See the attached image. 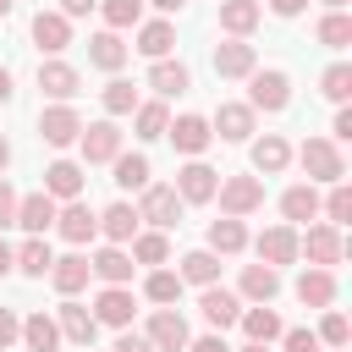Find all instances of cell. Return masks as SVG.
Listing matches in <instances>:
<instances>
[{
    "instance_id": "21",
    "label": "cell",
    "mask_w": 352,
    "mask_h": 352,
    "mask_svg": "<svg viewBox=\"0 0 352 352\" xmlns=\"http://www.w3.org/2000/svg\"><path fill=\"white\" fill-rule=\"evenodd\" d=\"M88 270H94V275H99L104 286H126L138 264H132V253H126L121 242H104V248H99V253L88 258Z\"/></svg>"
},
{
    "instance_id": "47",
    "label": "cell",
    "mask_w": 352,
    "mask_h": 352,
    "mask_svg": "<svg viewBox=\"0 0 352 352\" xmlns=\"http://www.w3.org/2000/svg\"><path fill=\"white\" fill-rule=\"evenodd\" d=\"M319 94H324L330 104H346V94H352V66H346V60L324 66V77H319Z\"/></svg>"
},
{
    "instance_id": "13",
    "label": "cell",
    "mask_w": 352,
    "mask_h": 352,
    "mask_svg": "<svg viewBox=\"0 0 352 352\" xmlns=\"http://www.w3.org/2000/svg\"><path fill=\"white\" fill-rule=\"evenodd\" d=\"M38 88H44L55 104H72V99H77V88H82V72L50 55V60H38Z\"/></svg>"
},
{
    "instance_id": "64",
    "label": "cell",
    "mask_w": 352,
    "mask_h": 352,
    "mask_svg": "<svg viewBox=\"0 0 352 352\" xmlns=\"http://www.w3.org/2000/svg\"><path fill=\"white\" fill-rule=\"evenodd\" d=\"M88 352H94V346H88Z\"/></svg>"
},
{
    "instance_id": "35",
    "label": "cell",
    "mask_w": 352,
    "mask_h": 352,
    "mask_svg": "<svg viewBox=\"0 0 352 352\" xmlns=\"http://www.w3.org/2000/svg\"><path fill=\"white\" fill-rule=\"evenodd\" d=\"M236 324H242V336H248V341H280V330H286V324H280V314H275L270 302L242 308V314H236Z\"/></svg>"
},
{
    "instance_id": "27",
    "label": "cell",
    "mask_w": 352,
    "mask_h": 352,
    "mask_svg": "<svg viewBox=\"0 0 352 352\" xmlns=\"http://www.w3.org/2000/svg\"><path fill=\"white\" fill-rule=\"evenodd\" d=\"M148 88H154L160 99H176V94H187V88H192V72H187L182 60H170V55H160V60L148 66Z\"/></svg>"
},
{
    "instance_id": "42",
    "label": "cell",
    "mask_w": 352,
    "mask_h": 352,
    "mask_svg": "<svg viewBox=\"0 0 352 352\" xmlns=\"http://www.w3.org/2000/svg\"><path fill=\"white\" fill-rule=\"evenodd\" d=\"M314 33H319L324 50H346V44H352V16H346V11H324Z\"/></svg>"
},
{
    "instance_id": "53",
    "label": "cell",
    "mask_w": 352,
    "mask_h": 352,
    "mask_svg": "<svg viewBox=\"0 0 352 352\" xmlns=\"http://www.w3.org/2000/svg\"><path fill=\"white\" fill-rule=\"evenodd\" d=\"M182 352H231V346H226V341H220V330H214V336H198V341H187Z\"/></svg>"
},
{
    "instance_id": "62",
    "label": "cell",
    "mask_w": 352,
    "mask_h": 352,
    "mask_svg": "<svg viewBox=\"0 0 352 352\" xmlns=\"http://www.w3.org/2000/svg\"><path fill=\"white\" fill-rule=\"evenodd\" d=\"M11 6H16V0H0V22H6V16H11Z\"/></svg>"
},
{
    "instance_id": "37",
    "label": "cell",
    "mask_w": 352,
    "mask_h": 352,
    "mask_svg": "<svg viewBox=\"0 0 352 352\" xmlns=\"http://www.w3.org/2000/svg\"><path fill=\"white\" fill-rule=\"evenodd\" d=\"M143 297H148L154 308H176V302H182V275L165 270V264H154V270L143 275Z\"/></svg>"
},
{
    "instance_id": "31",
    "label": "cell",
    "mask_w": 352,
    "mask_h": 352,
    "mask_svg": "<svg viewBox=\"0 0 352 352\" xmlns=\"http://www.w3.org/2000/svg\"><path fill=\"white\" fill-rule=\"evenodd\" d=\"M258 16H264L258 0H220V33L226 38H248L258 28Z\"/></svg>"
},
{
    "instance_id": "18",
    "label": "cell",
    "mask_w": 352,
    "mask_h": 352,
    "mask_svg": "<svg viewBox=\"0 0 352 352\" xmlns=\"http://www.w3.org/2000/svg\"><path fill=\"white\" fill-rule=\"evenodd\" d=\"M198 314H204L214 330H231V324H236V314H242V297H236V292H226V286L214 280V286H204V292H198Z\"/></svg>"
},
{
    "instance_id": "63",
    "label": "cell",
    "mask_w": 352,
    "mask_h": 352,
    "mask_svg": "<svg viewBox=\"0 0 352 352\" xmlns=\"http://www.w3.org/2000/svg\"><path fill=\"white\" fill-rule=\"evenodd\" d=\"M319 352H324V346H319ZM330 352H346V346H330Z\"/></svg>"
},
{
    "instance_id": "5",
    "label": "cell",
    "mask_w": 352,
    "mask_h": 352,
    "mask_svg": "<svg viewBox=\"0 0 352 352\" xmlns=\"http://www.w3.org/2000/svg\"><path fill=\"white\" fill-rule=\"evenodd\" d=\"M341 253H346V242H341V226H330V220H319V226H308V236H297V258H308L319 270H336Z\"/></svg>"
},
{
    "instance_id": "4",
    "label": "cell",
    "mask_w": 352,
    "mask_h": 352,
    "mask_svg": "<svg viewBox=\"0 0 352 352\" xmlns=\"http://www.w3.org/2000/svg\"><path fill=\"white\" fill-rule=\"evenodd\" d=\"M214 198H220V214L248 220L253 209H264V182H258V176H220Z\"/></svg>"
},
{
    "instance_id": "3",
    "label": "cell",
    "mask_w": 352,
    "mask_h": 352,
    "mask_svg": "<svg viewBox=\"0 0 352 352\" xmlns=\"http://www.w3.org/2000/svg\"><path fill=\"white\" fill-rule=\"evenodd\" d=\"M182 198H176V187H165V182H148L143 187V198H138V220H148L154 231H176L182 226Z\"/></svg>"
},
{
    "instance_id": "55",
    "label": "cell",
    "mask_w": 352,
    "mask_h": 352,
    "mask_svg": "<svg viewBox=\"0 0 352 352\" xmlns=\"http://www.w3.org/2000/svg\"><path fill=\"white\" fill-rule=\"evenodd\" d=\"M270 11H275V16H302L308 0H270Z\"/></svg>"
},
{
    "instance_id": "43",
    "label": "cell",
    "mask_w": 352,
    "mask_h": 352,
    "mask_svg": "<svg viewBox=\"0 0 352 352\" xmlns=\"http://www.w3.org/2000/svg\"><path fill=\"white\" fill-rule=\"evenodd\" d=\"M99 99H104V110H110V116H132L143 94H138V88L126 82V77H110V82L99 88Z\"/></svg>"
},
{
    "instance_id": "46",
    "label": "cell",
    "mask_w": 352,
    "mask_h": 352,
    "mask_svg": "<svg viewBox=\"0 0 352 352\" xmlns=\"http://www.w3.org/2000/svg\"><path fill=\"white\" fill-rule=\"evenodd\" d=\"M319 314H324V319H319V330H314V336H319V346H346V341H352L346 314H341L336 302H330V308H319Z\"/></svg>"
},
{
    "instance_id": "60",
    "label": "cell",
    "mask_w": 352,
    "mask_h": 352,
    "mask_svg": "<svg viewBox=\"0 0 352 352\" xmlns=\"http://www.w3.org/2000/svg\"><path fill=\"white\" fill-rule=\"evenodd\" d=\"M6 165H11V143L0 138V170H6Z\"/></svg>"
},
{
    "instance_id": "50",
    "label": "cell",
    "mask_w": 352,
    "mask_h": 352,
    "mask_svg": "<svg viewBox=\"0 0 352 352\" xmlns=\"http://www.w3.org/2000/svg\"><path fill=\"white\" fill-rule=\"evenodd\" d=\"M16 330H22V314L16 308H0V352L16 346Z\"/></svg>"
},
{
    "instance_id": "44",
    "label": "cell",
    "mask_w": 352,
    "mask_h": 352,
    "mask_svg": "<svg viewBox=\"0 0 352 352\" xmlns=\"http://www.w3.org/2000/svg\"><path fill=\"white\" fill-rule=\"evenodd\" d=\"M99 16H104V28H110V33L138 28V22H143V0H99Z\"/></svg>"
},
{
    "instance_id": "25",
    "label": "cell",
    "mask_w": 352,
    "mask_h": 352,
    "mask_svg": "<svg viewBox=\"0 0 352 352\" xmlns=\"http://www.w3.org/2000/svg\"><path fill=\"white\" fill-rule=\"evenodd\" d=\"M275 292H280V270H275V264H242L236 297H248V302H275Z\"/></svg>"
},
{
    "instance_id": "34",
    "label": "cell",
    "mask_w": 352,
    "mask_h": 352,
    "mask_svg": "<svg viewBox=\"0 0 352 352\" xmlns=\"http://www.w3.org/2000/svg\"><path fill=\"white\" fill-rule=\"evenodd\" d=\"M248 248V226L236 220V214H220V220H209V253H220V258H236Z\"/></svg>"
},
{
    "instance_id": "10",
    "label": "cell",
    "mask_w": 352,
    "mask_h": 352,
    "mask_svg": "<svg viewBox=\"0 0 352 352\" xmlns=\"http://www.w3.org/2000/svg\"><path fill=\"white\" fill-rule=\"evenodd\" d=\"M77 132H82V116H77L72 104H50V110H38V138H44L50 148H72Z\"/></svg>"
},
{
    "instance_id": "12",
    "label": "cell",
    "mask_w": 352,
    "mask_h": 352,
    "mask_svg": "<svg viewBox=\"0 0 352 352\" xmlns=\"http://www.w3.org/2000/svg\"><path fill=\"white\" fill-rule=\"evenodd\" d=\"M148 341H154V352H182L187 341H192V330H187V319L176 314V308H154L148 314V330H143Z\"/></svg>"
},
{
    "instance_id": "23",
    "label": "cell",
    "mask_w": 352,
    "mask_h": 352,
    "mask_svg": "<svg viewBox=\"0 0 352 352\" xmlns=\"http://www.w3.org/2000/svg\"><path fill=\"white\" fill-rule=\"evenodd\" d=\"M33 44H38L44 55H60V50L72 44V16H60V11H33Z\"/></svg>"
},
{
    "instance_id": "14",
    "label": "cell",
    "mask_w": 352,
    "mask_h": 352,
    "mask_svg": "<svg viewBox=\"0 0 352 352\" xmlns=\"http://www.w3.org/2000/svg\"><path fill=\"white\" fill-rule=\"evenodd\" d=\"M214 187H220V170H209L204 160H187V165L176 170V198H182V204H209Z\"/></svg>"
},
{
    "instance_id": "39",
    "label": "cell",
    "mask_w": 352,
    "mask_h": 352,
    "mask_svg": "<svg viewBox=\"0 0 352 352\" xmlns=\"http://www.w3.org/2000/svg\"><path fill=\"white\" fill-rule=\"evenodd\" d=\"M165 126H170L165 99H138V110H132V132H138L143 143H154V138H165Z\"/></svg>"
},
{
    "instance_id": "57",
    "label": "cell",
    "mask_w": 352,
    "mask_h": 352,
    "mask_svg": "<svg viewBox=\"0 0 352 352\" xmlns=\"http://www.w3.org/2000/svg\"><path fill=\"white\" fill-rule=\"evenodd\" d=\"M6 275H11V242L0 236V280H6Z\"/></svg>"
},
{
    "instance_id": "49",
    "label": "cell",
    "mask_w": 352,
    "mask_h": 352,
    "mask_svg": "<svg viewBox=\"0 0 352 352\" xmlns=\"http://www.w3.org/2000/svg\"><path fill=\"white\" fill-rule=\"evenodd\" d=\"M16 198H22V192L0 176V231H6V226H16Z\"/></svg>"
},
{
    "instance_id": "8",
    "label": "cell",
    "mask_w": 352,
    "mask_h": 352,
    "mask_svg": "<svg viewBox=\"0 0 352 352\" xmlns=\"http://www.w3.org/2000/svg\"><path fill=\"white\" fill-rule=\"evenodd\" d=\"M253 121H258V110H253V104L226 99V104L209 116V132H214V138H226V143H248V138H253Z\"/></svg>"
},
{
    "instance_id": "22",
    "label": "cell",
    "mask_w": 352,
    "mask_h": 352,
    "mask_svg": "<svg viewBox=\"0 0 352 352\" xmlns=\"http://www.w3.org/2000/svg\"><path fill=\"white\" fill-rule=\"evenodd\" d=\"M297 302L302 308H330L336 302V270H319V264H308L302 275H297Z\"/></svg>"
},
{
    "instance_id": "20",
    "label": "cell",
    "mask_w": 352,
    "mask_h": 352,
    "mask_svg": "<svg viewBox=\"0 0 352 352\" xmlns=\"http://www.w3.org/2000/svg\"><path fill=\"white\" fill-rule=\"evenodd\" d=\"M82 182H88V170H82L77 160H55V165H44V192H50L55 204L82 198Z\"/></svg>"
},
{
    "instance_id": "56",
    "label": "cell",
    "mask_w": 352,
    "mask_h": 352,
    "mask_svg": "<svg viewBox=\"0 0 352 352\" xmlns=\"http://www.w3.org/2000/svg\"><path fill=\"white\" fill-rule=\"evenodd\" d=\"M11 94H16V88H11V72L0 66V104H11Z\"/></svg>"
},
{
    "instance_id": "36",
    "label": "cell",
    "mask_w": 352,
    "mask_h": 352,
    "mask_svg": "<svg viewBox=\"0 0 352 352\" xmlns=\"http://www.w3.org/2000/svg\"><path fill=\"white\" fill-rule=\"evenodd\" d=\"M182 286H214L220 280V253H209V248H192V253H182Z\"/></svg>"
},
{
    "instance_id": "28",
    "label": "cell",
    "mask_w": 352,
    "mask_h": 352,
    "mask_svg": "<svg viewBox=\"0 0 352 352\" xmlns=\"http://www.w3.org/2000/svg\"><path fill=\"white\" fill-rule=\"evenodd\" d=\"M280 214H286V226H308V220H319V187H314V182L286 187V192H280Z\"/></svg>"
},
{
    "instance_id": "33",
    "label": "cell",
    "mask_w": 352,
    "mask_h": 352,
    "mask_svg": "<svg viewBox=\"0 0 352 352\" xmlns=\"http://www.w3.org/2000/svg\"><path fill=\"white\" fill-rule=\"evenodd\" d=\"M286 165H292V143H286L280 132H264V138L253 143V170H258V176H280Z\"/></svg>"
},
{
    "instance_id": "32",
    "label": "cell",
    "mask_w": 352,
    "mask_h": 352,
    "mask_svg": "<svg viewBox=\"0 0 352 352\" xmlns=\"http://www.w3.org/2000/svg\"><path fill=\"white\" fill-rule=\"evenodd\" d=\"M126 55H132V50H126V44H121V33H110V28L88 38V66H99V72H110V77L126 66Z\"/></svg>"
},
{
    "instance_id": "15",
    "label": "cell",
    "mask_w": 352,
    "mask_h": 352,
    "mask_svg": "<svg viewBox=\"0 0 352 352\" xmlns=\"http://www.w3.org/2000/svg\"><path fill=\"white\" fill-rule=\"evenodd\" d=\"M253 253H258V264H297V226H270V231H258V242H253Z\"/></svg>"
},
{
    "instance_id": "48",
    "label": "cell",
    "mask_w": 352,
    "mask_h": 352,
    "mask_svg": "<svg viewBox=\"0 0 352 352\" xmlns=\"http://www.w3.org/2000/svg\"><path fill=\"white\" fill-rule=\"evenodd\" d=\"M280 346L286 352H319V336L308 324H297V330H280Z\"/></svg>"
},
{
    "instance_id": "45",
    "label": "cell",
    "mask_w": 352,
    "mask_h": 352,
    "mask_svg": "<svg viewBox=\"0 0 352 352\" xmlns=\"http://www.w3.org/2000/svg\"><path fill=\"white\" fill-rule=\"evenodd\" d=\"M319 214H324L330 226H346V220H352V187H346V182H330V192L319 198Z\"/></svg>"
},
{
    "instance_id": "61",
    "label": "cell",
    "mask_w": 352,
    "mask_h": 352,
    "mask_svg": "<svg viewBox=\"0 0 352 352\" xmlns=\"http://www.w3.org/2000/svg\"><path fill=\"white\" fill-rule=\"evenodd\" d=\"M319 6H324V11H341V6H346V0H319Z\"/></svg>"
},
{
    "instance_id": "40",
    "label": "cell",
    "mask_w": 352,
    "mask_h": 352,
    "mask_svg": "<svg viewBox=\"0 0 352 352\" xmlns=\"http://www.w3.org/2000/svg\"><path fill=\"white\" fill-rule=\"evenodd\" d=\"M110 170H116L110 182H116L121 192H143V187H148V154H126V148H121V154L110 160Z\"/></svg>"
},
{
    "instance_id": "59",
    "label": "cell",
    "mask_w": 352,
    "mask_h": 352,
    "mask_svg": "<svg viewBox=\"0 0 352 352\" xmlns=\"http://www.w3.org/2000/svg\"><path fill=\"white\" fill-rule=\"evenodd\" d=\"M236 352H270V341H248V346H236Z\"/></svg>"
},
{
    "instance_id": "17",
    "label": "cell",
    "mask_w": 352,
    "mask_h": 352,
    "mask_svg": "<svg viewBox=\"0 0 352 352\" xmlns=\"http://www.w3.org/2000/svg\"><path fill=\"white\" fill-rule=\"evenodd\" d=\"M55 209H60V204H55L44 187H38V192H22V198H16V226H22L28 236H44V231L55 226Z\"/></svg>"
},
{
    "instance_id": "7",
    "label": "cell",
    "mask_w": 352,
    "mask_h": 352,
    "mask_svg": "<svg viewBox=\"0 0 352 352\" xmlns=\"http://www.w3.org/2000/svg\"><path fill=\"white\" fill-rule=\"evenodd\" d=\"M55 324H60V341H72V346H94V336H99V319H94V308L88 302H77V297H66L60 308H55Z\"/></svg>"
},
{
    "instance_id": "54",
    "label": "cell",
    "mask_w": 352,
    "mask_h": 352,
    "mask_svg": "<svg viewBox=\"0 0 352 352\" xmlns=\"http://www.w3.org/2000/svg\"><path fill=\"white\" fill-rule=\"evenodd\" d=\"M99 11V0H60V16H88Z\"/></svg>"
},
{
    "instance_id": "52",
    "label": "cell",
    "mask_w": 352,
    "mask_h": 352,
    "mask_svg": "<svg viewBox=\"0 0 352 352\" xmlns=\"http://www.w3.org/2000/svg\"><path fill=\"white\" fill-rule=\"evenodd\" d=\"M330 138H336V143H352V110H346V104L336 110V121H330Z\"/></svg>"
},
{
    "instance_id": "2",
    "label": "cell",
    "mask_w": 352,
    "mask_h": 352,
    "mask_svg": "<svg viewBox=\"0 0 352 352\" xmlns=\"http://www.w3.org/2000/svg\"><path fill=\"white\" fill-rule=\"evenodd\" d=\"M297 165H302L308 182H346V160H341V143L336 138H302Z\"/></svg>"
},
{
    "instance_id": "11",
    "label": "cell",
    "mask_w": 352,
    "mask_h": 352,
    "mask_svg": "<svg viewBox=\"0 0 352 352\" xmlns=\"http://www.w3.org/2000/svg\"><path fill=\"white\" fill-rule=\"evenodd\" d=\"M165 138H170V143H176V154H187V160H198V154L214 143L209 116H192V110H187V116H176V121L165 126Z\"/></svg>"
},
{
    "instance_id": "9",
    "label": "cell",
    "mask_w": 352,
    "mask_h": 352,
    "mask_svg": "<svg viewBox=\"0 0 352 352\" xmlns=\"http://www.w3.org/2000/svg\"><path fill=\"white\" fill-rule=\"evenodd\" d=\"M55 231H60L72 248H82V242H94V236H99V214H94L82 198H66V204L55 209Z\"/></svg>"
},
{
    "instance_id": "41",
    "label": "cell",
    "mask_w": 352,
    "mask_h": 352,
    "mask_svg": "<svg viewBox=\"0 0 352 352\" xmlns=\"http://www.w3.org/2000/svg\"><path fill=\"white\" fill-rule=\"evenodd\" d=\"M126 253H132V264H148V270H154V264H165V258H170V236L148 226V231H138V236H132V248H126Z\"/></svg>"
},
{
    "instance_id": "29",
    "label": "cell",
    "mask_w": 352,
    "mask_h": 352,
    "mask_svg": "<svg viewBox=\"0 0 352 352\" xmlns=\"http://www.w3.org/2000/svg\"><path fill=\"white\" fill-rule=\"evenodd\" d=\"M138 226H143V220H138V209H132L126 198H116V204L99 214V236H104V242H121V248L138 236Z\"/></svg>"
},
{
    "instance_id": "58",
    "label": "cell",
    "mask_w": 352,
    "mask_h": 352,
    "mask_svg": "<svg viewBox=\"0 0 352 352\" xmlns=\"http://www.w3.org/2000/svg\"><path fill=\"white\" fill-rule=\"evenodd\" d=\"M143 6H154V11H165V16H170V11H182L187 0H143Z\"/></svg>"
},
{
    "instance_id": "19",
    "label": "cell",
    "mask_w": 352,
    "mask_h": 352,
    "mask_svg": "<svg viewBox=\"0 0 352 352\" xmlns=\"http://www.w3.org/2000/svg\"><path fill=\"white\" fill-rule=\"evenodd\" d=\"M258 66V50L248 44V38H226V44H214V77H248Z\"/></svg>"
},
{
    "instance_id": "26",
    "label": "cell",
    "mask_w": 352,
    "mask_h": 352,
    "mask_svg": "<svg viewBox=\"0 0 352 352\" xmlns=\"http://www.w3.org/2000/svg\"><path fill=\"white\" fill-rule=\"evenodd\" d=\"M16 341L28 346V352H60V324H55V314H28L22 319V330H16Z\"/></svg>"
},
{
    "instance_id": "6",
    "label": "cell",
    "mask_w": 352,
    "mask_h": 352,
    "mask_svg": "<svg viewBox=\"0 0 352 352\" xmlns=\"http://www.w3.org/2000/svg\"><path fill=\"white\" fill-rule=\"evenodd\" d=\"M77 143H82V165H110L121 154V126L116 121H82Z\"/></svg>"
},
{
    "instance_id": "1",
    "label": "cell",
    "mask_w": 352,
    "mask_h": 352,
    "mask_svg": "<svg viewBox=\"0 0 352 352\" xmlns=\"http://www.w3.org/2000/svg\"><path fill=\"white\" fill-rule=\"evenodd\" d=\"M248 104L264 110V116H280L292 104V77L280 66H253L248 72Z\"/></svg>"
},
{
    "instance_id": "38",
    "label": "cell",
    "mask_w": 352,
    "mask_h": 352,
    "mask_svg": "<svg viewBox=\"0 0 352 352\" xmlns=\"http://www.w3.org/2000/svg\"><path fill=\"white\" fill-rule=\"evenodd\" d=\"M170 44H176V28L165 22V16H154V22H138V55H148V60H160V55H170Z\"/></svg>"
},
{
    "instance_id": "51",
    "label": "cell",
    "mask_w": 352,
    "mask_h": 352,
    "mask_svg": "<svg viewBox=\"0 0 352 352\" xmlns=\"http://www.w3.org/2000/svg\"><path fill=\"white\" fill-rule=\"evenodd\" d=\"M110 352H154V341H148L143 330H132V324H126V330L116 336V346H110Z\"/></svg>"
},
{
    "instance_id": "24",
    "label": "cell",
    "mask_w": 352,
    "mask_h": 352,
    "mask_svg": "<svg viewBox=\"0 0 352 352\" xmlns=\"http://www.w3.org/2000/svg\"><path fill=\"white\" fill-rule=\"evenodd\" d=\"M88 280H94V270H88V253H66V258H55V264H50V286H55L60 297H77Z\"/></svg>"
},
{
    "instance_id": "16",
    "label": "cell",
    "mask_w": 352,
    "mask_h": 352,
    "mask_svg": "<svg viewBox=\"0 0 352 352\" xmlns=\"http://www.w3.org/2000/svg\"><path fill=\"white\" fill-rule=\"evenodd\" d=\"M132 314H138V297H132L126 286H99V297H94V319H99V324L126 330V324H132Z\"/></svg>"
},
{
    "instance_id": "30",
    "label": "cell",
    "mask_w": 352,
    "mask_h": 352,
    "mask_svg": "<svg viewBox=\"0 0 352 352\" xmlns=\"http://www.w3.org/2000/svg\"><path fill=\"white\" fill-rule=\"evenodd\" d=\"M50 264H55V253H50V242H44V236H28L22 248H11V270H16V275H28V280H44V275H50Z\"/></svg>"
}]
</instances>
